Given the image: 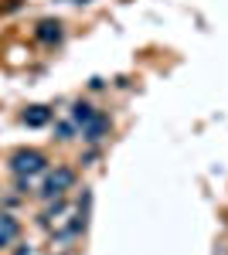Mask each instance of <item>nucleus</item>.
Returning <instances> with one entry per match:
<instances>
[{"instance_id":"nucleus-7","label":"nucleus","mask_w":228,"mask_h":255,"mask_svg":"<svg viewBox=\"0 0 228 255\" xmlns=\"http://www.w3.org/2000/svg\"><path fill=\"white\" fill-rule=\"evenodd\" d=\"M72 119H75L78 126H85V123L95 119V109L89 106V102H75V106H72Z\"/></svg>"},{"instance_id":"nucleus-6","label":"nucleus","mask_w":228,"mask_h":255,"mask_svg":"<svg viewBox=\"0 0 228 255\" xmlns=\"http://www.w3.org/2000/svg\"><path fill=\"white\" fill-rule=\"evenodd\" d=\"M38 38L41 41H61V24H58V20H41L38 24Z\"/></svg>"},{"instance_id":"nucleus-1","label":"nucleus","mask_w":228,"mask_h":255,"mask_svg":"<svg viewBox=\"0 0 228 255\" xmlns=\"http://www.w3.org/2000/svg\"><path fill=\"white\" fill-rule=\"evenodd\" d=\"M10 170H14V177H38L48 170V157L41 153V150H14L10 153Z\"/></svg>"},{"instance_id":"nucleus-2","label":"nucleus","mask_w":228,"mask_h":255,"mask_svg":"<svg viewBox=\"0 0 228 255\" xmlns=\"http://www.w3.org/2000/svg\"><path fill=\"white\" fill-rule=\"evenodd\" d=\"M75 184V170L68 167H55L51 174L44 177V187H41V197H61L68 187Z\"/></svg>"},{"instance_id":"nucleus-5","label":"nucleus","mask_w":228,"mask_h":255,"mask_svg":"<svg viewBox=\"0 0 228 255\" xmlns=\"http://www.w3.org/2000/svg\"><path fill=\"white\" fill-rule=\"evenodd\" d=\"M51 119V109H44V106H31L27 113H24V123L27 126H44Z\"/></svg>"},{"instance_id":"nucleus-4","label":"nucleus","mask_w":228,"mask_h":255,"mask_svg":"<svg viewBox=\"0 0 228 255\" xmlns=\"http://www.w3.org/2000/svg\"><path fill=\"white\" fill-rule=\"evenodd\" d=\"M17 235H20L17 218H10L7 211H0V249H7V245H10Z\"/></svg>"},{"instance_id":"nucleus-3","label":"nucleus","mask_w":228,"mask_h":255,"mask_svg":"<svg viewBox=\"0 0 228 255\" xmlns=\"http://www.w3.org/2000/svg\"><path fill=\"white\" fill-rule=\"evenodd\" d=\"M106 133H109V116H106V113H95L92 123H85V126H82V136L89 139V143H99Z\"/></svg>"}]
</instances>
